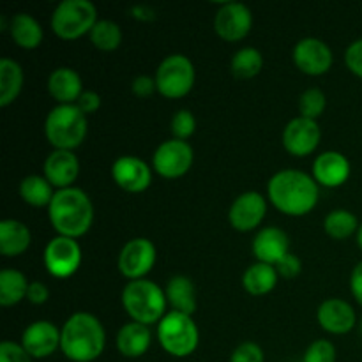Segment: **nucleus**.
Returning <instances> with one entry per match:
<instances>
[{"mask_svg":"<svg viewBox=\"0 0 362 362\" xmlns=\"http://www.w3.org/2000/svg\"><path fill=\"white\" fill-rule=\"evenodd\" d=\"M52 30L60 39L73 41L81 37L98 23V9L90 0H62L52 14Z\"/></svg>","mask_w":362,"mask_h":362,"instance_id":"nucleus-7","label":"nucleus"},{"mask_svg":"<svg viewBox=\"0 0 362 362\" xmlns=\"http://www.w3.org/2000/svg\"><path fill=\"white\" fill-rule=\"evenodd\" d=\"M267 194L279 212L299 218L317 207L320 191L313 175L296 168H286L271 177Z\"/></svg>","mask_w":362,"mask_h":362,"instance_id":"nucleus-1","label":"nucleus"},{"mask_svg":"<svg viewBox=\"0 0 362 362\" xmlns=\"http://www.w3.org/2000/svg\"><path fill=\"white\" fill-rule=\"evenodd\" d=\"M357 243H359V247L362 250V225L359 226V232H357Z\"/></svg>","mask_w":362,"mask_h":362,"instance_id":"nucleus-45","label":"nucleus"},{"mask_svg":"<svg viewBox=\"0 0 362 362\" xmlns=\"http://www.w3.org/2000/svg\"><path fill=\"white\" fill-rule=\"evenodd\" d=\"M106 332L98 317L87 311L71 315L60 329V350L73 362H92L103 354Z\"/></svg>","mask_w":362,"mask_h":362,"instance_id":"nucleus-2","label":"nucleus"},{"mask_svg":"<svg viewBox=\"0 0 362 362\" xmlns=\"http://www.w3.org/2000/svg\"><path fill=\"white\" fill-rule=\"evenodd\" d=\"M165 296L172 306V311L189 315V317H193L197 311V288L187 276H173L172 279H168Z\"/></svg>","mask_w":362,"mask_h":362,"instance_id":"nucleus-24","label":"nucleus"},{"mask_svg":"<svg viewBox=\"0 0 362 362\" xmlns=\"http://www.w3.org/2000/svg\"><path fill=\"white\" fill-rule=\"evenodd\" d=\"M197 129V119L189 110H179L172 119V133L177 140L186 141Z\"/></svg>","mask_w":362,"mask_h":362,"instance_id":"nucleus-35","label":"nucleus"},{"mask_svg":"<svg viewBox=\"0 0 362 362\" xmlns=\"http://www.w3.org/2000/svg\"><path fill=\"white\" fill-rule=\"evenodd\" d=\"M49 297V290L45 283L41 281H32L28 285V292H27V299L30 300L32 304H45Z\"/></svg>","mask_w":362,"mask_h":362,"instance_id":"nucleus-43","label":"nucleus"},{"mask_svg":"<svg viewBox=\"0 0 362 362\" xmlns=\"http://www.w3.org/2000/svg\"><path fill=\"white\" fill-rule=\"evenodd\" d=\"M48 90L59 105H76L83 94V81L73 67H57L48 78Z\"/></svg>","mask_w":362,"mask_h":362,"instance_id":"nucleus-22","label":"nucleus"},{"mask_svg":"<svg viewBox=\"0 0 362 362\" xmlns=\"http://www.w3.org/2000/svg\"><path fill=\"white\" fill-rule=\"evenodd\" d=\"M122 306L133 322L144 325L159 324L168 313L165 290L148 279H136L124 286Z\"/></svg>","mask_w":362,"mask_h":362,"instance_id":"nucleus-4","label":"nucleus"},{"mask_svg":"<svg viewBox=\"0 0 362 362\" xmlns=\"http://www.w3.org/2000/svg\"><path fill=\"white\" fill-rule=\"evenodd\" d=\"M81 258H83V255H81L78 240L62 235L53 237L46 244L45 255H42L46 271L57 279H67L76 274L81 265Z\"/></svg>","mask_w":362,"mask_h":362,"instance_id":"nucleus-9","label":"nucleus"},{"mask_svg":"<svg viewBox=\"0 0 362 362\" xmlns=\"http://www.w3.org/2000/svg\"><path fill=\"white\" fill-rule=\"evenodd\" d=\"M345 64L354 74L362 78V37L354 41L345 52Z\"/></svg>","mask_w":362,"mask_h":362,"instance_id":"nucleus-40","label":"nucleus"},{"mask_svg":"<svg viewBox=\"0 0 362 362\" xmlns=\"http://www.w3.org/2000/svg\"><path fill=\"white\" fill-rule=\"evenodd\" d=\"M28 285L30 283L27 281L23 272L16 269H4L0 272V304L9 308L27 299Z\"/></svg>","mask_w":362,"mask_h":362,"instance_id":"nucleus-29","label":"nucleus"},{"mask_svg":"<svg viewBox=\"0 0 362 362\" xmlns=\"http://www.w3.org/2000/svg\"><path fill=\"white\" fill-rule=\"evenodd\" d=\"M193 158V148L187 141L172 138L156 148L152 156V168L165 179H179L189 172Z\"/></svg>","mask_w":362,"mask_h":362,"instance_id":"nucleus-10","label":"nucleus"},{"mask_svg":"<svg viewBox=\"0 0 362 362\" xmlns=\"http://www.w3.org/2000/svg\"><path fill=\"white\" fill-rule=\"evenodd\" d=\"M264 67V57L253 46H246L235 52L232 59V73L239 80H251Z\"/></svg>","mask_w":362,"mask_h":362,"instance_id":"nucleus-32","label":"nucleus"},{"mask_svg":"<svg viewBox=\"0 0 362 362\" xmlns=\"http://www.w3.org/2000/svg\"><path fill=\"white\" fill-rule=\"evenodd\" d=\"M131 90H133V94L136 95V98H141V99L151 98V95L158 90L156 78L147 76V74H140V76L134 78L133 83H131Z\"/></svg>","mask_w":362,"mask_h":362,"instance_id":"nucleus-41","label":"nucleus"},{"mask_svg":"<svg viewBox=\"0 0 362 362\" xmlns=\"http://www.w3.org/2000/svg\"><path fill=\"white\" fill-rule=\"evenodd\" d=\"M152 343V332L148 325L129 322L122 325L117 334V349L127 359H136L147 354Z\"/></svg>","mask_w":362,"mask_h":362,"instance_id":"nucleus-23","label":"nucleus"},{"mask_svg":"<svg viewBox=\"0 0 362 362\" xmlns=\"http://www.w3.org/2000/svg\"><path fill=\"white\" fill-rule=\"evenodd\" d=\"M0 362H32L27 350L21 346V343L2 341L0 343Z\"/></svg>","mask_w":362,"mask_h":362,"instance_id":"nucleus-38","label":"nucleus"},{"mask_svg":"<svg viewBox=\"0 0 362 362\" xmlns=\"http://www.w3.org/2000/svg\"><path fill=\"white\" fill-rule=\"evenodd\" d=\"M322 138L320 126L317 120L306 117H296L283 129V147L296 158H306L318 147Z\"/></svg>","mask_w":362,"mask_h":362,"instance_id":"nucleus-13","label":"nucleus"},{"mask_svg":"<svg viewBox=\"0 0 362 362\" xmlns=\"http://www.w3.org/2000/svg\"><path fill=\"white\" fill-rule=\"evenodd\" d=\"M87 115L76 105H57L45 120V134L55 151H74L87 136Z\"/></svg>","mask_w":362,"mask_h":362,"instance_id":"nucleus-5","label":"nucleus"},{"mask_svg":"<svg viewBox=\"0 0 362 362\" xmlns=\"http://www.w3.org/2000/svg\"><path fill=\"white\" fill-rule=\"evenodd\" d=\"M278 279L279 274L274 265L257 262V264L250 265L246 269V272L243 276V285L247 293H251L255 297H260L272 292L276 288V285H278Z\"/></svg>","mask_w":362,"mask_h":362,"instance_id":"nucleus-27","label":"nucleus"},{"mask_svg":"<svg viewBox=\"0 0 362 362\" xmlns=\"http://www.w3.org/2000/svg\"><path fill=\"white\" fill-rule=\"evenodd\" d=\"M88 35H90L92 45L103 52H113L122 42V30L112 20H98Z\"/></svg>","mask_w":362,"mask_h":362,"instance_id":"nucleus-33","label":"nucleus"},{"mask_svg":"<svg viewBox=\"0 0 362 362\" xmlns=\"http://www.w3.org/2000/svg\"><path fill=\"white\" fill-rule=\"evenodd\" d=\"M325 106H327V98L317 87H311L308 90H304L299 99L300 117H306V119L311 120H317L324 113Z\"/></svg>","mask_w":362,"mask_h":362,"instance_id":"nucleus-34","label":"nucleus"},{"mask_svg":"<svg viewBox=\"0 0 362 362\" xmlns=\"http://www.w3.org/2000/svg\"><path fill=\"white\" fill-rule=\"evenodd\" d=\"M158 341L166 354L173 357H187L198 349L200 332L189 315L168 311L158 324Z\"/></svg>","mask_w":362,"mask_h":362,"instance_id":"nucleus-6","label":"nucleus"},{"mask_svg":"<svg viewBox=\"0 0 362 362\" xmlns=\"http://www.w3.org/2000/svg\"><path fill=\"white\" fill-rule=\"evenodd\" d=\"M350 290H352L357 303L362 306V262L354 267L352 276H350Z\"/></svg>","mask_w":362,"mask_h":362,"instance_id":"nucleus-44","label":"nucleus"},{"mask_svg":"<svg viewBox=\"0 0 362 362\" xmlns=\"http://www.w3.org/2000/svg\"><path fill=\"white\" fill-rule=\"evenodd\" d=\"M317 320L329 334H346L356 327V311L346 300L327 299L317 311Z\"/></svg>","mask_w":362,"mask_h":362,"instance_id":"nucleus-19","label":"nucleus"},{"mask_svg":"<svg viewBox=\"0 0 362 362\" xmlns=\"http://www.w3.org/2000/svg\"><path fill=\"white\" fill-rule=\"evenodd\" d=\"M158 258V251L152 240L145 237H136L124 244L119 255V271L129 281L145 279V276L152 271Z\"/></svg>","mask_w":362,"mask_h":362,"instance_id":"nucleus-11","label":"nucleus"},{"mask_svg":"<svg viewBox=\"0 0 362 362\" xmlns=\"http://www.w3.org/2000/svg\"><path fill=\"white\" fill-rule=\"evenodd\" d=\"M42 172H45L46 180L53 187H57V191L66 189V187H73V182L76 180L80 173V161L73 151H53L46 158Z\"/></svg>","mask_w":362,"mask_h":362,"instance_id":"nucleus-20","label":"nucleus"},{"mask_svg":"<svg viewBox=\"0 0 362 362\" xmlns=\"http://www.w3.org/2000/svg\"><path fill=\"white\" fill-rule=\"evenodd\" d=\"M23 87V69L9 57L0 59V106L6 108L16 101Z\"/></svg>","mask_w":362,"mask_h":362,"instance_id":"nucleus-28","label":"nucleus"},{"mask_svg":"<svg viewBox=\"0 0 362 362\" xmlns=\"http://www.w3.org/2000/svg\"><path fill=\"white\" fill-rule=\"evenodd\" d=\"M76 106L85 113V115L98 112L99 106H101V95L94 90H83V94H81L80 99L76 101Z\"/></svg>","mask_w":362,"mask_h":362,"instance_id":"nucleus-42","label":"nucleus"},{"mask_svg":"<svg viewBox=\"0 0 362 362\" xmlns=\"http://www.w3.org/2000/svg\"><path fill=\"white\" fill-rule=\"evenodd\" d=\"M359 221L354 216V212L346 209H334L329 212L324 219V230L331 239L345 240L359 232Z\"/></svg>","mask_w":362,"mask_h":362,"instance_id":"nucleus-31","label":"nucleus"},{"mask_svg":"<svg viewBox=\"0 0 362 362\" xmlns=\"http://www.w3.org/2000/svg\"><path fill=\"white\" fill-rule=\"evenodd\" d=\"M230 362H265V354L257 343L244 341L233 350Z\"/></svg>","mask_w":362,"mask_h":362,"instance_id":"nucleus-37","label":"nucleus"},{"mask_svg":"<svg viewBox=\"0 0 362 362\" xmlns=\"http://www.w3.org/2000/svg\"><path fill=\"white\" fill-rule=\"evenodd\" d=\"M9 32L13 41L16 42L20 48L34 49L42 42L45 32H42L41 23L35 20L34 16L27 13H18L11 18Z\"/></svg>","mask_w":362,"mask_h":362,"instance_id":"nucleus-26","label":"nucleus"},{"mask_svg":"<svg viewBox=\"0 0 362 362\" xmlns=\"http://www.w3.org/2000/svg\"><path fill=\"white\" fill-rule=\"evenodd\" d=\"M20 197L32 207H49L55 191L52 184L41 175H28L20 184Z\"/></svg>","mask_w":362,"mask_h":362,"instance_id":"nucleus-30","label":"nucleus"},{"mask_svg":"<svg viewBox=\"0 0 362 362\" xmlns=\"http://www.w3.org/2000/svg\"><path fill=\"white\" fill-rule=\"evenodd\" d=\"M112 177L120 189L141 193L152 184V170L136 156H120L112 165Z\"/></svg>","mask_w":362,"mask_h":362,"instance_id":"nucleus-16","label":"nucleus"},{"mask_svg":"<svg viewBox=\"0 0 362 362\" xmlns=\"http://www.w3.org/2000/svg\"><path fill=\"white\" fill-rule=\"evenodd\" d=\"M48 216L59 235L78 239L90 230L94 207L88 194L80 187H66L55 191V197L48 207Z\"/></svg>","mask_w":362,"mask_h":362,"instance_id":"nucleus-3","label":"nucleus"},{"mask_svg":"<svg viewBox=\"0 0 362 362\" xmlns=\"http://www.w3.org/2000/svg\"><path fill=\"white\" fill-rule=\"evenodd\" d=\"M265 212H267V198L262 197L257 191H247L233 200L228 212L230 225L237 232H251L260 226Z\"/></svg>","mask_w":362,"mask_h":362,"instance_id":"nucleus-15","label":"nucleus"},{"mask_svg":"<svg viewBox=\"0 0 362 362\" xmlns=\"http://www.w3.org/2000/svg\"><path fill=\"white\" fill-rule=\"evenodd\" d=\"M350 172V161L341 152H322L313 163V179L324 187H339L349 180Z\"/></svg>","mask_w":362,"mask_h":362,"instance_id":"nucleus-21","label":"nucleus"},{"mask_svg":"<svg viewBox=\"0 0 362 362\" xmlns=\"http://www.w3.org/2000/svg\"><path fill=\"white\" fill-rule=\"evenodd\" d=\"M253 27V13L246 4L225 2L214 16L216 34L228 42L246 37Z\"/></svg>","mask_w":362,"mask_h":362,"instance_id":"nucleus-12","label":"nucleus"},{"mask_svg":"<svg viewBox=\"0 0 362 362\" xmlns=\"http://www.w3.org/2000/svg\"><path fill=\"white\" fill-rule=\"evenodd\" d=\"M303 362H336V346L327 339H318L308 346Z\"/></svg>","mask_w":362,"mask_h":362,"instance_id":"nucleus-36","label":"nucleus"},{"mask_svg":"<svg viewBox=\"0 0 362 362\" xmlns=\"http://www.w3.org/2000/svg\"><path fill=\"white\" fill-rule=\"evenodd\" d=\"M276 271H278L279 278L293 279L296 276L300 274V271H303V262L299 260L297 255L288 253L278 265H276Z\"/></svg>","mask_w":362,"mask_h":362,"instance_id":"nucleus-39","label":"nucleus"},{"mask_svg":"<svg viewBox=\"0 0 362 362\" xmlns=\"http://www.w3.org/2000/svg\"><path fill=\"white\" fill-rule=\"evenodd\" d=\"M361 332H362V322H361Z\"/></svg>","mask_w":362,"mask_h":362,"instance_id":"nucleus-46","label":"nucleus"},{"mask_svg":"<svg viewBox=\"0 0 362 362\" xmlns=\"http://www.w3.org/2000/svg\"><path fill=\"white\" fill-rule=\"evenodd\" d=\"M21 346L32 359H45L60 349V329L48 320L32 322L21 334Z\"/></svg>","mask_w":362,"mask_h":362,"instance_id":"nucleus-17","label":"nucleus"},{"mask_svg":"<svg viewBox=\"0 0 362 362\" xmlns=\"http://www.w3.org/2000/svg\"><path fill=\"white\" fill-rule=\"evenodd\" d=\"M251 250L258 262L276 267L290 253L288 235L278 226H265L255 235Z\"/></svg>","mask_w":362,"mask_h":362,"instance_id":"nucleus-18","label":"nucleus"},{"mask_svg":"<svg viewBox=\"0 0 362 362\" xmlns=\"http://www.w3.org/2000/svg\"><path fill=\"white\" fill-rule=\"evenodd\" d=\"M293 64L308 76L325 74L332 66V52L327 42L318 37H304L293 46Z\"/></svg>","mask_w":362,"mask_h":362,"instance_id":"nucleus-14","label":"nucleus"},{"mask_svg":"<svg viewBox=\"0 0 362 362\" xmlns=\"http://www.w3.org/2000/svg\"><path fill=\"white\" fill-rule=\"evenodd\" d=\"M197 80L193 62L182 53L165 57L156 71L158 92L168 99H180L187 95Z\"/></svg>","mask_w":362,"mask_h":362,"instance_id":"nucleus-8","label":"nucleus"},{"mask_svg":"<svg viewBox=\"0 0 362 362\" xmlns=\"http://www.w3.org/2000/svg\"><path fill=\"white\" fill-rule=\"evenodd\" d=\"M32 233L27 225L16 219H4L0 223V253L4 257H20L28 250Z\"/></svg>","mask_w":362,"mask_h":362,"instance_id":"nucleus-25","label":"nucleus"}]
</instances>
